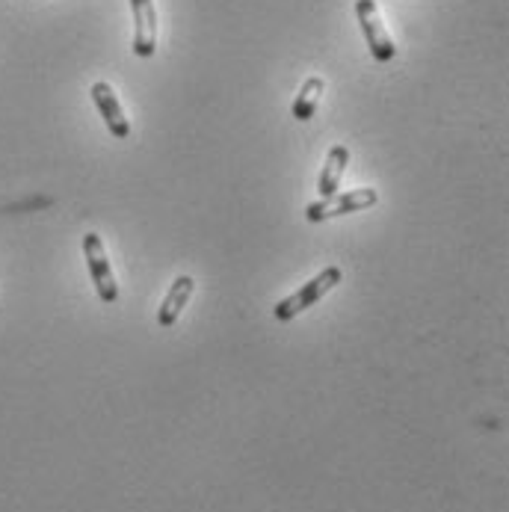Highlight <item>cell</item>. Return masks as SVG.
<instances>
[{"label": "cell", "mask_w": 509, "mask_h": 512, "mask_svg": "<svg viewBox=\"0 0 509 512\" xmlns=\"http://www.w3.org/2000/svg\"><path fill=\"white\" fill-rule=\"evenodd\" d=\"M338 285H341V270H338V267H326L323 273H317L311 282H305L299 291H293L291 296H285V299L273 308L276 320L288 323L296 314H302V311H308L311 305H317L326 293L335 291Z\"/></svg>", "instance_id": "1"}, {"label": "cell", "mask_w": 509, "mask_h": 512, "mask_svg": "<svg viewBox=\"0 0 509 512\" xmlns=\"http://www.w3.org/2000/svg\"><path fill=\"white\" fill-rule=\"evenodd\" d=\"M83 258H86V267H89V276H92L98 299L104 305H113L119 299V285H116V273H113L107 249H104V240L98 234L83 237Z\"/></svg>", "instance_id": "2"}, {"label": "cell", "mask_w": 509, "mask_h": 512, "mask_svg": "<svg viewBox=\"0 0 509 512\" xmlns=\"http://www.w3.org/2000/svg\"><path fill=\"white\" fill-rule=\"evenodd\" d=\"M379 202V193L373 187H359L350 193H335L329 199L311 202L305 208V217L311 222H326L332 217H344V214H356V211H367Z\"/></svg>", "instance_id": "3"}, {"label": "cell", "mask_w": 509, "mask_h": 512, "mask_svg": "<svg viewBox=\"0 0 509 512\" xmlns=\"http://www.w3.org/2000/svg\"><path fill=\"white\" fill-rule=\"evenodd\" d=\"M356 15H359V27H362L364 42H367L373 60L376 63H391L397 48H394V42H391V36H388V30L382 24L376 0H356Z\"/></svg>", "instance_id": "4"}, {"label": "cell", "mask_w": 509, "mask_h": 512, "mask_svg": "<svg viewBox=\"0 0 509 512\" xmlns=\"http://www.w3.org/2000/svg\"><path fill=\"white\" fill-rule=\"evenodd\" d=\"M92 101H95V107H98V113H101L107 131H110L116 140H128V137H131V122H128L125 110H122V101H119L116 89H113L107 80H98V83L92 86Z\"/></svg>", "instance_id": "5"}, {"label": "cell", "mask_w": 509, "mask_h": 512, "mask_svg": "<svg viewBox=\"0 0 509 512\" xmlns=\"http://www.w3.org/2000/svg\"><path fill=\"white\" fill-rule=\"evenodd\" d=\"M131 12H134V54L148 60L157 51V9H154V0H131Z\"/></svg>", "instance_id": "6"}, {"label": "cell", "mask_w": 509, "mask_h": 512, "mask_svg": "<svg viewBox=\"0 0 509 512\" xmlns=\"http://www.w3.org/2000/svg\"><path fill=\"white\" fill-rule=\"evenodd\" d=\"M347 163H350V148L347 146H332L326 154V163H323V172L317 178V193L320 199H329L335 193H341V178L347 172Z\"/></svg>", "instance_id": "7"}, {"label": "cell", "mask_w": 509, "mask_h": 512, "mask_svg": "<svg viewBox=\"0 0 509 512\" xmlns=\"http://www.w3.org/2000/svg\"><path fill=\"white\" fill-rule=\"evenodd\" d=\"M193 291H196V282H193L190 276H178V279L172 282V288H169L163 305H160V311H157V323H160L163 329H172V326L178 323V317L184 314V305L190 302Z\"/></svg>", "instance_id": "8"}, {"label": "cell", "mask_w": 509, "mask_h": 512, "mask_svg": "<svg viewBox=\"0 0 509 512\" xmlns=\"http://www.w3.org/2000/svg\"><path fill=\"white\" fill-rule=\"evenodd\" d=\"M320 95H323V77H308L299 89V95L293 98V116L299 122H308L314 119L317 113V104H320Z\"/></svg>", "instance_id": "9"}]
</instances>
